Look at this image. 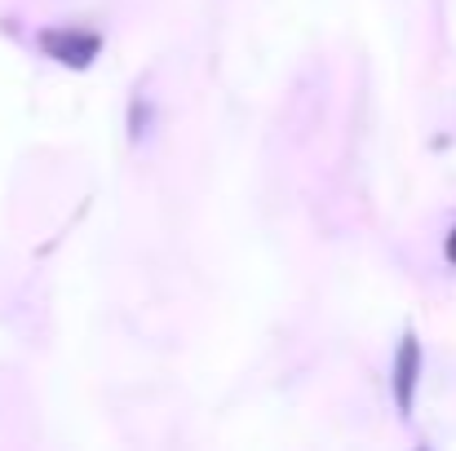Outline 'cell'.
<instances>
[{
  "label": "cell",
  "instance_id": "6da1fadb",
  "mask_svg": "<svg viewBox=\"0 0 456 451\" xmlns=\"http://www.w3.org/2000/svg\"><path fill=\"white\" fill-rule=\"evenodd\" d=\"M40 49L49 58H58L62 67L71 71H85L98 53H102V36L98 31H80V27H67V31H45L40 36Z\"/></svg>",
  "mask_w": 456,
  "mask_h": 451
},
{
  "label": "cell",
  "instance_id": "7a4b0ae2",
  "mask_svg": "<svg viewBox=\"0 0 456 451\" xmlns=\"http://www.w3.org/2000/svg\"><path fill=\"white\" fill-rule=\"evenodd\" d=\"M417 376H421V341L417 332H408L399 341V354H395V407L403 416H412V399H417Z\"/></svg>",
  "mask_w": 456,
  "mask_h": 451
},
{
  "label": "cell",
  "instance_id": "3957f363",
  "mask_svg": "<svg viewBox=\"0 0 456 451\" xmlns=\"http://www.w3.org/2000/svg\"><path fill=\"white\" fill-rule=\"evenodd\" d=\"M444 253H448V262L456 266V226H452V235H448V244H444Z\"/></svg>",
  "mask_w": 456,
  "mask_h": 451
}]
</instances>
